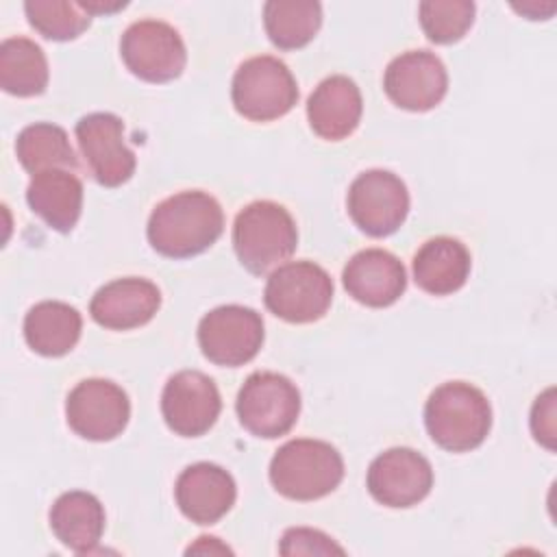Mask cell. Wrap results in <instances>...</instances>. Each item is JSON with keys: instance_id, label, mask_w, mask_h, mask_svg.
<instances>
[{"instance_id": "obj_23", "label": "cell", "mask_w": 557, "mask_h": 557, "mask_svg": "<svg viewBox=\"0 0 557 557\" xmlns=\"http://www.w3.org/2000/svg\"><path fill=\"white\" fill-rule=\"evenodd\" d=\"M83 331L81 313L61 300H44L28 309L24 318L26 344L44 357L70 352Z\"/></svg>"}, {"instance_id": "obj_25", "label": "cell", "mask_w": 557, "mask_h": 557, "mask_svg": "<svg viewBox=\"0 0 557 557\" xmlns=\"http://www.w3.org/2000/svg\"><path fill=\"white\" fill-rule=\"evenodd\" d=\"M322 24V7L313 0H270L263 4V26L281 50L307 46Z\"/></svg>"}, {"instance_id": "obj_24", "label": "cell", "mask_w": 557, "mask_h": 557, "mask_svg": "<svg viewBox=\"0 0 557 557\" xmlns=\"http://www.w3.org/2000/svg\"><path fill=\"white\" fill-rule=\"evenodd\" d=\"M0 87L20 98L46 91L48 61L35 41L26 37H9L0 44Z\"/></svg>"}, {"instance_id": "obj_7", "label": "cell", "mask_w": 557, "mask_h": 557, "mask_svg": "<svg viewBox=\"0 0 557 557\" xmlns=\"http://www.w3.org/2000/svg\"><path fill=\"white\" fill-rule=\"evenodd\" d=\"M237 418L257 437L274 440L292 431L300 413L298 387L278 372H252L237 394Z\"/></svg>"}, {"instance_id": "obj_13", "label": "cell", "mask_w": 557, "mask_h": 557, "mask_svg": "<svg viewBox=\"0 0 557 557\" xmlns=\"http://www.w3.org/2000/svg\"><path fill=\"white\" fill-rule=\"evenodd\" d=\"M368 492L385 507L405 509L424 500L433 487V468L413 448H389L368 468Z\"/></svg>"}, {"instance_id": "obj_1", "label": "cell", "mask_w": 557, "mask_h": 557, "mask_svg": "<svg viewBox=\"0 0 557 557\" xmlns=\"http://www.w3.org/2000/svg\"><path fill=\"white\" fill-rule=\"evenodd\" d=\"M224 231L220 202L200 189L178 191L159 202L148 220L150 246L170 259H187L205 252Z\"/></svg>"}, {"instance_id": "obj_18", "label": "cell", "mask_w": 557, "mask_h": 557, "mask_svg": "<svg viewBox=\"0 0 557 557\" xmlns=\"http://www.w3.org/2000/svg\"><path fill=\"white\" fill-rule=\"evenodd\" d=\"M174 496L185 518L196 524H213L235 505L237 487L224 468L200 461L178 474Z\"/></svg>"}, {"instance_id": "obj_14", "label": "cell", "mask_w": 557, "mask_h": 557, "mask_svg": "<svg viewBox=\"0 0 557 557\" xmlns=\"http://www.w3.org/2000/svg\"><path fill=\"white\" fill-rule=\"evenodd\" d=\"M222 409L220 392L205 372L181 370L168 379L161 394L165 424L181 437L205 435Z\"/></svg>"}, {"instance_id": "obj_28", "label": "cell", "mask_w": 557, "mask_h": 557, "mask_svg": "<svg viewBox=\"0 0 557 557\" xmlns=\"http://www.w3.org/2000/svg\"><path fill=\"white\" fill-rule=\"evenodd\" d=\"M418 15L433 44H455L474 22V4L468 0H426L420 2Z\"/></svg>"}, {"instance_id": "obj_9", "label": "cell", "mask_w": 557, "mask_h": 557, "mask_svg": "<svg viewBox=\"0 0 557 557\" xmlns=\"http://www.w3.org/2000/svg\"><path fill=\"white\" fill-rule=\"evenodd\" d=\"M198 344L202 355L215 366H244L261 350L263 320L250 307H215L198 324Z\"/></svg>"}, {"instance_id": "obj_31", "label": "cell", "mask_w": 557, "mask_h": 557, "mask_svg": "<svg viewBox=\"0 0 557 557\" xmlns=\"http://www.w3.org/2000/svg\"><path fill=\"white\" fill-rule=\"evenodd\" d=\"M191 553H231V548L228 546H224V544H220V540L218 537H207V535H202V537H198V542L196 544H191L189 548H187V555H191Z\"/></svg>"}, {"instance_id": "obj_11", "label": "cell", "mask_w": 557, "mask_h": 557, "mask_svg": "<svg viewBox=\"0 0 557 557\" xmlns=\"http://www.w3.org/2000/svg\"><path fill=\"white\" fill-rule=\"evenodd\" d=\"M65 418L83 440L109 442L117 437L131 418L126 392L107 379H85L67 396Z\"/></svg>"}, {"instance_id": "obj_5", "label": "cell", "mask_w": 557, "mask_h": 557, "mask_svg": "<svg viewBox=\"0 0 557 557\" xmlns=\"http://www.w3.org/2000/svg\"><path fill=\"white\" fill-rule=\"evenodd\" d=\"M233 107L250 122H272L283 117L298 102L296 78L289 67L270 54L244 61L231 87Z\"/></svg>"}, {"instance_id": "obj_6", "label": "cell", "mask_w": 557, "mask_h": 557, "mask_svg": "<svg viewBox=\"0 0 557 557\" xmlns=\"http://www.w3.org/2000/svg\"><path fill=\"white\" fill-rule=\"evenodd\" d=\"M263 300L265 307L285 322H315L331 307L333 281L329 272L313 261H289L268 276Z\"/></svg>"}, {"instance_id": "obj_32", "label": "cell", "mask_w": 557, "mask_h": 557, "mask_svg": "<svg viewBox=\"0 0 557 557\" xmlns=\"http://www.w3.org/2000/svg\"><path fill=\"white\" fill-rule=\"evenodd\" d=\"M83 9L89 13V15H100V13H115L120 9L126 7V2H102V0H89V2H81Z\"/></svg>"}, {"instance_id": "obj_29", "label": "cell", "mask_w": 557, "mask_h": 557, "mask_svg": "<svg viewBox=\"0 0 557 557\" xmlns=\"http://www.w3.org/2000/svg\"><path fill=\"white\" fill-rule=\"evenodd\" d=\"M278 553L285 557L294 555H344V548L333 542L326 533L309 527H292L283 533Z\"/></svg>"}, {"instance_id": "obj_3", "label": "cell", "mask_w": 557, "mask_h": 557, "mask_svg": "<svg viewBox=\"0 0 557 557\" xmlns=\"http://www.w3.org/2000/svg\"><path fill=\"white\" fill-rule=\"evenodd\" d=\"M342 479L344 459L335 446L322 440H289L270 461L274 490L292 500H318L331 494Z\"/></svg>"}, {"instance_id": "obj_27", "label": "cell", "mask_w": 557, "mask_h": 557, "mask_svg": "<svg viewBox=\"0 0 557 557\" xmlns=\"http://www.w3.org/2000/svg\"><path fill=\"white\" fill-rule=\"evenodd\" d=\"M30 26L46 39L70 41L87 30L91 15L81 2L65 0H28L24 4Z\"/></svg>"}, {"instance_id": "obj_30", "label": "cell", "mask_w": 557, "mask_h": 557, "mask_svg": "<svg viewBox=\"0 0 557 557\" xmlns=\"http://www.w3.org/2000/svg\"><path fill=\"white\" fill-rule=\"evenodd\" d=\"M531 431L540 444L555 450V389L548 387L537 396L531 409Z\"/></svg>"}, {"instance_id": "obj_19", "label": "cell", "mask_w": 557, "mask_h": 557, "mask_svg": "<svg viewBox=\"0 0 557 557\" xmlns=\"http://www.w3.org/2000/svg\"><path fill=\"white\" fill-rule=\"evenodd\" d=\"M361 91L352 78L342 74L324 78L307 102L309 126L326 141H339L352 135L361 122Z\"/></svg>"}, {"instance_id": "obj_17", "label": "cell", "mask_w": 557, "mask_h": 557, "mask_svg": "<svg viewBox=\"0 0 557 557\" xmlns=\"http://www.w3.org/2000/svg\"><path fill=\"white\" fill-rule=\"evenodd\" d=\"M161 307V292L148 278L126 276L102 285L91 302V318L111 331H131L144 326Z\"/></svg>"}, {"instance_id": "obj_22", "label": "cell", "mask_w": 557, "mask_h": 557, "mask_svg": "<svg viewBox=\"0 0 557 557\" xmlns=\"http://www.w3.org/2000/svg\"><path fill=\"white\" fill-rule=\"evenodd\" d=\"M50 529L63 546L87 555L104 533V509L89 492H65L50 507Z\"/></svg>"}, {"instance_id": "obj_15", "label": "cell", "mask_w": 557, "mask_h": 557, "mask_svg": "<svg viewBox=\"0 0 557 557\" xmlns=\"http://www.w3.org/2000/svg\"><path fill=\"white\" fill-rule=\"evenodd\" d=\"M383 89L387 98L407 111H429L437 107L448 89V74L440 57L429 50H409L392 59Z\"/></svg>"}, {"instance_id": "obj_20", "label": "cell", "mask_w": 557, "mask_h": 557, "mask_svg": "<svg viewBox=\"0 0 557 557\" xmlns=\"http://www.w3.org/2000/svg\"><path fill=\"white\" fill-rule=\"evenodd\" d=\"M470 265V252L459 239L433 237L413 257V281L426 294L448 296L466 285Z\"/></svg>"}, {"instance_id": "obj_10", "label": "cell", "mask_w": 557, "mask_h": 557, "mask_svg": "<svg viewBox=\"0 0 557 557\" xmlns=\"http://www.w3.org/2000/svg\"><path fill=\"white\" fill-rule=\"evenodd\" d=\"M348 215L370 237L396 233L409 213L407 185L387 170L359 174L346 196Z\"/></svg>"}, {"instance_id": "obj_21", "label": "cell", "mask_w": 557, "mask_h": 557, "mask_svg": "<svg viewBox=\"0 0 557 557\" xmlns=\"http://www.w3.org/2000/svg\"><path fill=\"white\" fill-rule=\"evenodd\" d=\"M28 207L54 231L70 233L83 209V183L70 170H46L30 178Z\"/></svg>"}, {"instance_id": "obj_4", "label": "cell", "mask_w": 557, "mask_h": 557, "mask_svg": "<svg viewBox=\"0 0 557 557\" xmlns=\"http://www.w3.org/2000/svg\"><path fill=\"white\" fill-rule=\"evenodd\" d=\"M298 231L292 213L272 200L244 207L233 224V248L250 274H265L294 255Z\"/></svg>"}, {"instance_id": "obj_12", "label": "cell", "mask_w": 557, "mask_h": 557, "mask_svg": "<svg viewBox=\"0 0 557 557\" xmlns=\"http://www.w3.org/2000/svg\"><path fill=\"white\" fill-rule=\"evenodd\" d=\"M76 141L91 176L104 187H120L135 172V154L124 141V122L113 113H89L76 122Z\"/></svg>"}, {"instance_id": "obj_16", "label": "cell", "mask_w": 557, "mask_h": 557, "mask_svg": "<svg viewBox=\"0 0 557 557\" xmlns=\"http://www.w3.org/2000/svg\"><path fill=\"white\" fill-rule=\"evenodd\" d=\"M348 296L366 307H389L407 289V272L398 257L383 248H366L350 257L342 272Z\"/></svg>"}, {"instance_id": "obj_8", "label": "cell", "mask_w": 557, "mask_h": 557, "mask_svg": "<svg viewBox=\"0 0 557 557\" xmlns=\"http://www.w3.org/2000/svg\"><path fill=\"white\" fill-rule=\"evenodd\" d=\"M120 54L131 74L148 83H170L187 63L178 30L161 20L133 22L120 39Z\"/></svg>"}, {"instance_id": "obj_26", "label": "cell", "mask_w": 557, "mask_h": 557, "mask_svg": "<svg viewBox=\"0 0 557 557\" xmlns=\"http://www.w3.org/2000/svg\"><path fill=\"white\" fill-rule=\"evenodd\" d=\"M17 161L33 176L46 170H76L78 161L67 133L50 122L26 126L15 141Z\"/></svg>"}, {"instance_id": "obj_2", "label": "cell", "mask_w": 557, "mask_h": 557, "mask_svg": "<svg viewBox=\"0 0 557 557\" xmlns=\"http://www.w3.org/2000/svg\"><path fill=\"white\" fill-rule=\"evenodd\" d=\"M424 426L431 440L448 453L474 450L492 429L490 400L470 383H442L424 405Z\"/></svg>"}]
</instances>
